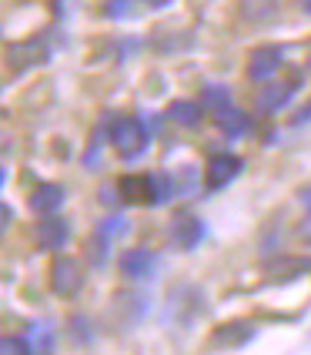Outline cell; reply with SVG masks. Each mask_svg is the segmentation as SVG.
<instances>
[{
  "instance_id": "cell-12",
  "label": "cell",
  "mask_w": 311,
  "mask_h": 355,
  "mask_svg": "<svg viewBox=\"0 0 311 355\" xmlns=\"http://www.w3.org/2000/svg\"><path fill=\"white\" fill-rule=\"evenodd\" d=\"M281 10V0H238V17L245 20V24H268Z\"/></svg>"
},
{
  "instance_id": "cell-5",
  "label": "cell",
  "mask_w": 311,
  "mask_h": 355,
  "mask_svg": "<svg viewBox=\"0 0 311 355\" xmlns=\"http://www.w3.org/2000/svg\"><path fill=\"white\" fill-rule=\"evenodd\" d=\"M241 168H245V161L238 158V155L221 151V155L208 158V168H204V184H208L211 191H221V188H228L234 178L241 175Z\"/></svg>"
},
{
  "instance_id": "cell-13",
  "label": "cell",
  "mask_w": 311,
  "mask_h": 355,
  "mask_svg": "<svg viewBox=\"0 0 311 355\" xmlns=\"http://www.w3.org/2000/svg\"><path fill=\"white\" fill-rule=\"evenodd\" d=\"M211 121L217 124V131H221V135H228V138H241V135H245V131L251 128L248 114H245L241 107H234V104L221 107V111H214Z\"/></svg>"
},
{
  "instance_id": "cell-22",
  "label": "cell",
  "mask_w": 311,
  "mask_h": 355,
  "mask_svg": "<svg viewBox=\"0 0 311 355\" xmlns=\"http://www.w3.org/2000/svg\"><path fill=\"white\" fill-rule=\"evenodd\" d=\"M84 325H87V318H84V315H74V318H71V336L78 338V342H87V338H91V332H87Z\"/></svg>"
},
{
  "instance_id": "cell-8",
  "label": "cell",
  "mask_w": 311,
  "mask_h": 355,
  "mask_svg": "<svg viewBox=\"0 0 311 355\" xmlns=\"http://www.w3.org/2000/svg\"><path fill=\"white\" fill-rule=\"evenodd\" d=\"M281 60H285L281 47H258V51H251V58H248V78L254 84L272 80L278 74V67H281Z\"/></svg>"
},
{
  "instance_id": "cell-17",
  "label": "cell",
  "mask_w": 311,
  "mask_h": 355,
  "mask_svg": "<svg viewBox=\"0 0 311 355\" xmlns=\"http://www.w3.org/2000/svg\"><path fill=\"white\" fill-rule=\"evenodd\" d=\"M27 342H30L34 352H51V349H54V332H51L44 322H34V325L27 329Z\"/></svg>"
},
{
  "instance_id": "cell-1",
  "label": "cell",
  "mask_w": 311,
  "mask_h": 355,
  "mask_svg": "<svg viewBox=\"0 0 311 355\" xmlns=\"http://www.w3.org/2000/svg\"><path fill=\"white\" fill-rule=\"evenodd\" d=\"M111 144L124 161H134L148 151L151 135H148V124L137 118V114H124V118L111 121Z\"/></svg>"
},
{
  "instance_id": "cell-24",
  "label": "cell",
  "mask_w": 311,
  "mask_h": 355,
  "mask_svg": "<svg viewBox=\"0 0 311 355\" xmlns=\"http://www.w3.org/2000/svg\"><path fill=\"white\" fill-rule=\"evenodd\" d=\"M311 118V104H305V107H301V114H294L292 118V124H301V121H308Z\"/></svg>"
},
{
  "instance_id": "cell-21",
  "label": "cell",
  "mask_w": 311,
  "mask_h": 355,
  "mask_svg": "<svg viewBox=\"0 0 311 355\" xmlns=\"http://www.w3.org/2000/svg\"><path fill=\"white\" fill-rule=\"evenodd\" d=\"M104 258H107V235L98 232V238H91V261H94V265H104Z\"/></svg>"
},
{
  "instance_id": "cell-3",
  "label": "cell",
  "mask_w": 311,
  "mask_h": 355,
  "mask_svg": "<svg viewBox=\"0 0 311 355\" xmlns=\"http://www.w3.org/2000/svg\"><path fill=\"white\" fill-rule=\"evenodd\" d=\"M84 288V265L71 255H57L51 261V292L60 298H74Z\"/></svg>"
},
{
  "instance_id": "cell-25",
  "label": "cell",
  "mask_w": 311,
  "mask_h": 355,
  "mask_svg": "<svg viewBox=\"0 0 311 355\" xmlns=\"http://www.w3.org/2000/svg\"><path fill=\"white\" fill-rule=\"evenodd\" d=\"M144 3H148V7H154V10H161V7H168L171 0H144Z\"/></svg>"
},
{
  "instance_id": "cell-11",
  "label": "cell",
  "mask_w": 311,
  "mask_h": 355,
  "mask_svg": "<svg viewBox=\"0 0 311 355\" xmlns=\"http://www.w3.org/2000/svg\"><path fill=\"white\" fill-rule=\"evenodd\" d=\"M27 205H30L34 215H51V211H57L60 205H64V188L54 184V181H44V184H37V188L30 191Z\"/></svg>"
},
{
  "instance_id": "cell-18",
  "label": "cell",
  "mask_w": 311,
  "mask_h": 355,
  "mask_svg": "<svg viewBox=\"0 0 311 355\" xmlns=\"http://www.w3.org/2000/svg\"><path fill=\"white\" fill-rule=\"evenodd\" d=\"M30 342L27 336H0V355H30Z\"/></svg>"
},
{
  "instance_id": "cell-20",
  "label": "cell",
  "mask_w": 311,
  "mask_h": 355,
  "mask_svg": "<svg viewBox=\"0 0 311 355\" xmlns=\"http://www.w3.org/2000/svg\"><path fill=\"white\" fill-rule=\"evenodd\" d=\"M98 232L100 235H124V232H127V221H124V218H117V215H111V218H104V221H100L98 225Z\"/></svg>"
},
{
  "instance_id": "cell-9",
  "label": "cell",
  "mask_w": 311,
  "mask_h": 355,
  "mask_svg": "<svg viewBox=\"0 0 311 355\" xmlns=\"http://www.w3.org/2000/svg\"><path fill=\"white\" fill-rule=\"evenodd\" d=\"M154 268H157V255L151 248H127V252L121 255V275L131 278V282L151 278Z\"/></svg>"
},
{
  "instance_id": "cell-15",
  "label": "cell",
  "mask_w": 311,
  "mask_h": 355,
  "mask_svg": "<svg viewBox=\"0 0 311 355\" xmlns=\"http://www.w3.org/2000/svg\"><path fill=\"white\" fill-rule=\"evenodd\" d=\"M168 118L175 121V124H181V128H195V124H201V118H204V107H201L197 101H171Z\"/></svg>"
},
{
  "instance_id": "cell-6",
  "label": "cell",
  "mask_w": 311,
  "mask_h": 355,
  "mask_svg": "<svg viewBox=\"0 0 311 355\" xmlns=\"http://www.w3.org/2000/svg\"><path fill=\"white\" fill-rule=\"evenodd\" d=\"M34 238H37L40 248H47V252H60V248L71 241V225H67V218H60L57 211L40 215L37 228H34Z\"/></svg>"
},
{
  "instance_id": "cell-10",
  "label": "cell",
  "mask_w": 311,
  "mask_h": 355,
  "mask_svg": "<svg viewBox=\"0 0 311 355\" xmlns=\"http://www.w3.org/2000/svg\"><path fill=\"white\" fill-rule=\"evenodd\" d=\"M117 195L127 205H154V175H124L117 181Z\"/></svg>"
},
{
  "instance_id": "cell-23",
  "label": "cell",
  "mask_w": 311,
  "mask_h": 355,
  "mask_svg": "<svg viewBox=\"0 0 311 355\" xmlns=\"http://www.w3.org/2000/svg\"><path fill=\"white\" fill-rule=\"evenodd\" d=\"M10 221H14V211H10V208H7V205L0 201V235H3V232L10 228Z\"/></svg>"
},
{
  "instance_id": "cell-7",
  "label": "cell",
  "mask_w": 311,
  "mask_h": 355,
  "mask_svg": "<svg viewBox=\"0 0 311 355\" xmlns=\"http://www.w3.org/2000/svg\"><path fill=\"white\" fill-rule=\"evenodd\" d=\"M168 235L175 241L177 248H184V252H191L201 245V238H204V221L197 215H188V211H181V215L171 218V228H168Z\"/></svg>"
},
{
  "instance_id": "cell-2",
  "label": "cell",
  "mask_w": 311,
  "mask_h": 355,
  "mask_svg": "<svg viewBox=\"0 0 311 355\" xmlns=\"http://www.w3.org/2000/svg\"><path fill=\"white\" fill-rule=\"evenodd\" d=\"M298 87H301V80L294 78H285V80H265V84H261V91H258V94H254V107H258V111H261V114H268V118H272V114H278V111H285V107H288V101L294 98V94H298Z\"/></svg>"
},
{
  "instance_id": "cell-14",
  "label": "cell",
  "mask_w": 311,
  "mask_h": 355,
  "mask_svg": "<svg viewBox=\"0 0 311 355\" xmlns=\"http://www.w3.org/2000/svg\"><path fill=\"white\" fill-rule=\"evenodd\" d=\"M251 336H254V329L248 322H228V325H217L214 329L211 342L214 345H245Z\"/></svg>"
},
{
  "instance_id": "cell-26",
  "label": "cell",
  "mask_w": 311,
  "mask_h": 355,
  "mask_svg": "<svg viewBox=\"0 0 311 355\" xmlns=\"http://www.w3.org/2000/svg\"><path fill=\"white\" fill-rule=\"evenodd\" d=\"M301 10H305V14L311 17V0H301Z\"/></svg>"
},
{
  "instance_id": "cell-4",
  "label": "cell",
  "mask_w": 311,
  "mask_h": 355,
  "mask_svg": "<svg viewBox=\"0 0 311 355\" xmlns=\"http://www.w3.org/2000/svg\"><path fill=\"white\" fill-rule=\"evenodd\" d=\"M47 60H51L47 37H30V40H20V44L7 47V64L14 71H27V67H37V64H47Z\"/></svg>"
},
{
  "instance_id": "cell-27",
  "label": "cell",
  "mask_w": 311,
  "mask_h": 355,
  "mask_svg": "<svg viewBox=\"0 0 311 355\" xmlns=\"http://www.w3.org/2000/svg\"><path fill=\"white\" fill-rule=\"evenodd\" d=\"M3 178H7V175H3V168H0V184H3Z\"/></svg>"
},
{
  "instance_id": "cell-19",
  "label": "cell",
  "mask_w": 311,
  "mask_h": 355,
  "mask_svg": "<svg viewBox=\"0 0 311 355\" xmlns=\"http://www.w3.org/2000/svg\"><path fill=\"white\" fill-rule=\"evenodd\" d=\"M134 10V0H104V17L121 20V17H131Z\"/></svg>"
},
{
  "instance_id": "cell-28",
  "label": "cell",
  "mask_w": 311,
  "mask_h": 355,
  "mask_svg": "<svg viewBox=\"0 0 311 355\" xmlns=\"http://www.w3.org/2000/svg\"><path fill=\"white\" fill-rule=\"evenodd\" d=\"M308 71H311V54H308Z\"/></svg>"
},
{
  "instance_id": "cell-16",
  "label": "cell",
  "mask_w": 311,
  "mask_h": 355,
  "mask_svg": "<svg viewBox=\"0 0 311 355\" xmlns=\"http://www.w3.org/2000/svg\"><path fill=\"white\" fill-rule=\"evenodd\" d=\"M231 104V94H228V87L224 84H208L204 91H201V107L204 111H221V107H228Z\"/></svg>"
}]
</instances>
